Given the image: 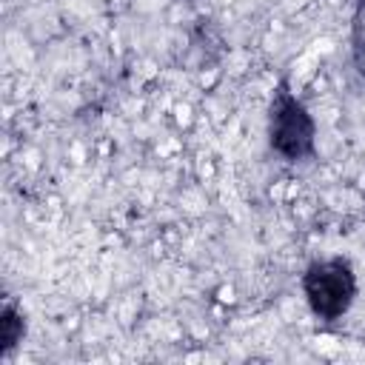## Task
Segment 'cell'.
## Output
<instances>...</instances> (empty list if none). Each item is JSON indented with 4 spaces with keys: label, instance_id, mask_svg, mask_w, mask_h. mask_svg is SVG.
I'll list each match as a JSON object with an SVG mask.
<instances>
[{
    "label": "cell",
    "instance_id": "cell-1",
    "mask_svg": "<svg viewBox=\"0 0 365 365\" xmlns=\"http://www.w3.org/2000/svg\"><path fill=\"white\" fill-rule=\"evenodd\" d=\"M351 294H354V279H351L348 265H342V262L317 265L308 277L311 305L325 317H334V314L345 311L348 302H351Z\"/></svg>",
    "mask_w": 365,
    "mask_h": 365
},
{
    "label": "cell",
    "instance_id": "cell-2",
    "mask_svg": "<svg viewBox=\"0 0 365 365\" xmlns=\"http://www.w3.org/2000/svg\"><path fill=\"white\" fill-rule=\"evenodd\" d=\"M271 134H274V143L282 148V145H285V140H294V134L305 140V137H308V123H305L302 111H299V108L291 103L285 111H279V114H277Z\"/></svg>",
    "mask_w": 365,
    "mask_h": 365
}]
</instances>
